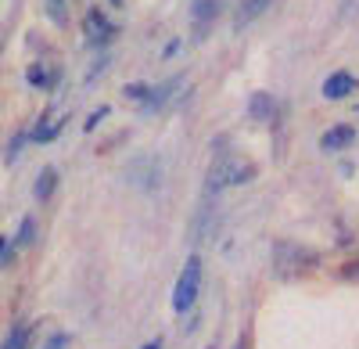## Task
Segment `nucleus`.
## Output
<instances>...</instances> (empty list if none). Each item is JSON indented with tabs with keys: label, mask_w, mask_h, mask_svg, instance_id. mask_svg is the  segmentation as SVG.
Listing matches in <instances>:
<instances>
[{
	"label": "nucleus",
	"mask_w": 359,
	"mask_h": 349,
	"mask_svg": "<svg viewBox=\"0 0 359 349\" xmlns=\"http://www.w3.org/2000/svg\"><path fill=\"white\" fill-rule=\"evenodd\" d=\"M355 86H359V83H355L352 72H345V69H341V72H331V76L323 79V98H327V101H341V98H348V94L355 91Z\"/></svg>",
	"instance_id": "39448f33"
},
{
	"label": "nucleus",
	"mask_w": 359,
	"mask_h": 349,
	"mask_svg": "<svg viewBox=\"0 0 359 349\" xmlns=\"http://www.w3.org/2000/svg\"><path fill=\"white\" fill-rule=\"evenodd\" d=\"M108 4H111V8H123V0H108Z\"/></svg>",
	"instance_id": "5701e85b"
},
{
	"label": "nucleus",
	"mask_w": 359,
	"mask_h": 349,
	"mask_svg": "<svg viewBox=\"0 0 359 349\" xmlns=\"http://www.w3.org/2000/svg\"><path fill=\"white\" fill-rule=\"evenodd\" d=\"M83 33H86V44H90V47H108V44L118 37V29L104 18L101 8H90L86 18H83Z\"/></svg>",
	"instance_id": "7ed1b4c3"
},
{
	"label": "nucleus",
	"mask_w": 359,
	"mask_h": 349,
	"mask_svg": "<svg viewBox=\"0 0 359 349\" xmlns=\"http://www.w3.org/2000/svg\"><path fill=\"white\" fill-rule=\"evenodd\" d=\"M273 0H237V15H233V29H248L259 15H266V8Z\"/></svg>",
	"instance_id": "0eeeda50"
},
{
	"label": "nucleus",
	"mask_w": 359,
	"mask_h": 349,
	"mask_svg": "<svg viewBox=\"0 0 359 349\" xmlns=\"http://www.w3.org/2000/svg\"><path fill=\"white\" fill-rule=\"evenodd\" d=\"M316 252L306 245H294V242H277L273 245V274L277 277H302L306 270L316 267Z\"/></svg>",
	"instance_id": "f257e3e1"
},
{
	"label": "nucleus",
	"mask_w": 359,
	"mask_h": 349,
	"mask_svg": "<svg viewBox=\"0 0 359 349\" xmlns=\"http://www.w3.org/2000/svg\"><path fill=\"white\" fill-rule=\"evenodd\" d=\"M123 94H126L130 101H147V94H151V86H147V83H130Z\"/></svg>",
	"instance_id": "2eb2a0df"
},
{
	"label": "nucleus",
	"mask_w": 359,
	"mask_h": 349,
	"mask_svg": "<svg viewBox=\"0 0 359 349\" xmlns=\"http://www.w3.org/2000/svg\"><path fill=\"white\" fill-rule=\"evenodd\" d=\"M25 79H29V86H36V91H47V86H54V83H57V76H47V69H43V65H29Z\"/></svg>",
	"instance_id": "ddd939ff"
},
{
	"label": "nucleus",
	"mask_w": 359,
	"mask_h": 349,
	"mask_svg": "<svg viewBox=\"0 0 359 349\" xmlns=\"http://www.w3.org/2000/svg\"><path fill=\"white\" fill-rule=\"evenodd\" d=\"M33 235H36V220L25 216L22 220V230H18V245H29V242H33Z\"/></svg>",
	"instance_id": "dca6fc26"
},
{
	"label": "nucleus",
	"mask_w": 359,
	"mask_h": 349,
	"mask_svg": "<svg viewBox=\"0 0 359 349\" xmlns=\"http://www.w3.org/2000/svg\"><path fill=\"white\" fill-rule=\"evenodd\" d=\"M62 126H65V119H57L54 112H43L40 126L33 130V140H36V144H47V140H54L57 133H62Z\"/></svg>",
	"instance_id": "9d476101"
},
{
	"label": "nucleus",
	"mask_w": 359,
	"mask_h": 349,
	"mask_svg": "<svg viewBox=\"0 0 359 349\" xmlns=\"http://www.w3.org/2000/svg\"><path fill=\"white\" fill-rule=\"evenodd\" d=\"M180 86H184V76H172V79H165V83H158V86H151V94H147V101H140L144 105V112L151 115V112H158Z\"/></svg>",
	"instance_id": "423d86ee"
},
{
	"label": "nucleus",
	"mask_w": 359,
	"mask_h": 349,
	"mask_svg": "<svg viewBox=\"0 0 359 349\" xmlns=\"http://www.w3.org/2000/svg\"><path fill=\"white\" fill-rule=\"evenodd\" d=\"M219 11H223V0H194V8H191V15H194V40L205 37V29L216 22Z\"/></svg>",
	"instance_id": "20e7f679"
},
{
	"label": "nucleus",
	"mask_w": 359,
	"mask_h": 349,
	"mask_svg": "<svg viewBox=\"0 0 359 349\" xmlns=\"http://www.w3.org/2000/svg\"><path fill=\"white\" fill-rule=\"evenodd\" d=\"M29 342H33V328H29V324H15V331L8 335V342L0 349H29Z\"/></svg>",
	"instance_id": "f8f14e48"
},
{
	"label": "nucleus",
	"mask_w": 359,
	"mask_h": 349,
	"mask_svg": "<svg viewBox=\"0 0 359 349\" xmlns=\"http://www.w3.org/2000/svg\"><path fill=\"white\" fill-rule=\"evenodd\" d=\"M273 108H277V101H273V94H266V91L252 94V101H248V115L255 123H269L273 119Z\"/></svg>",
	"instance_id": "1a4fd4ad"
},
{
	"label": "nucleus",
	"mask_w": 359,
	"mask_h": 349,
	"mask_svg": "<svg viewBox=\"0 0 359 349\" xmlns=\"http://www.w3.org/2000/svg\"><path fill=\"white\" fill-rule=\"evenodd\" d=\"M176 51H180V40H172V44H165V58H172Z\"/></svg>",
	"instance_id": "aec40b11"
},
{
	"label": "nucleus",
	"mask_w": 359,
	"mask_h": 349,
	"mask_svg": "<svg viewBox=\"0 0 359 349\" xmlns=\"http://www.w3.org/2000/svg\"><path fill=\"white\" fill-rule=\"evenodd\" d=\"M104 115H108V108L90 112V115H86V123H83V130H86V133H94V126H101V119H104Z\"/></svg>",
	"instance_id": "f3484780"
},
{
	"label": "nucleus",
	"mask_w": 359,
	"mask_h": 349,
	"mask_svg": "<svg viewBox=\"0 0 359 349\" xmlns=\"http://www.w3.org/2000/svg\"><path fill=\"white\" fill-rule=\"evenodd\" d=\"M144 349H162V338H155V342H147Z\"/></svg>",
	"instance_id": "412c9836"
},
{
	"label": "nucleus",
	"mask_w": 359,
	"mask_h": 349,
	"mask_svg": "<svg viewBox=\"0 0 359 349\" xmlns=\"http://www.w3.org/2000/svg\"><path fill=\"white\" fill-rule=\"evenodd\" d=\"M47 15H50L54 25H65V18H69V0H47Z\"/></svg>",
	"instance_id": "4468645a"
},
{
	"label": "nucleus",
	"mask_w": 359,
	"mask_h": 349,
	"mask_svg": "<svg viewBox=\"0 0 359 349\" xmlns=\"http://www.w3.org/2000/svg\"><path fill=\"white\" fill-rule=\"evenodd\" d=\"M198 292H201V256H191L184 270L176 277V288H172V310L176 313H187L194 303H198Z\"/></svg>",
	"instance_id": "f03ea898"
},
{
	"label": "nucleus",
	"mask_w": 359,
	"mask_h": 349,
	"mask_svg": "<svg viewBox=\"0 0 359 349\" xmlns=\"http://www.w3.org/2000/svg\"><path fill=\"white\" fill-rule=\"evenodd\" d=\"M22 148H25V133H18V137H15V140H11V148H8V162H15V159H18V152H22Z\"/></svg>",
	"instance_id": "a211bd4d"
},
{
	"label": "nucleus",
	"mask_w": 359,
	"mask_h": 349,
	"mask_svg": "<svg viewBox=\"0 0 359 349\" xmlns=\"http://www.w3.org/2000/svg\"><path fill=\"white\" fill-rule=\"evenodd\" d=\"M352 140H355V130L341 123V126H331V130H327L320 144H323V152H345Z\"/></svg>",
	"instance_id": "6e6552de"
},
{
	"label": "nucleus",
	"mask_w": 359,
	"mask_h": 349,
	"mask_svg": "<svg viewBox=\"0 0 359 349\" xmlns=\"http://www.w3.org/2000/svg\"><path fill=\"white\" fill-rule=\"evenodd\" d=\"M233 349H245V338H241V342H237V345H233Z\"/></svg>",
	"instance_id": "b1692460"
},
{
	"label": "nucleus",
	"mask_w": 359,
	"mask_h": 349,
	"mask_svg": "<svg viewBox=\"0 0 359 349\" xmlns=\"http://www.w3.org/2000/svg\"><path fill=\"white\" fill-rule=\"evenodd\" d=\"M54 187H57V169L54 166H47L40 177H36V187H33V195H36V202H47L50 195H54Z\"/></svg>",
	"instance_id": "9b49d317"
},
{
	"label": "nucleus",
	"mask_w": 359,
	"mask_h": 349,
	"mask_svg": "<svg viewBox=\"0 0 359 349\" xmlns=\"http://www.w3.org/2000/svg\"><path fill=\"white\" fill-rule=\"evenodd\" d=\"M4 256H8V242H4V238H0V259H4Z\"/></svg>",
	"instance_id": "4be33fe9"
},
{
	"label": "nucleus",
	"mask_w": 359,
	"mask_h": 349,
	"mask_svg": "<svg viewBox=\"0 0 359 349\" xmlns=\"http://www.w3.org/2000/svg\"><path fill=\"white\" fill-rule=\"evenodd\" d=\"M65 345H69V335L57 331V335H50V338H47V345H43V349H65Z\"/></svg>",
	"instance_id": "6ab92c4d"
}]
</instances>
